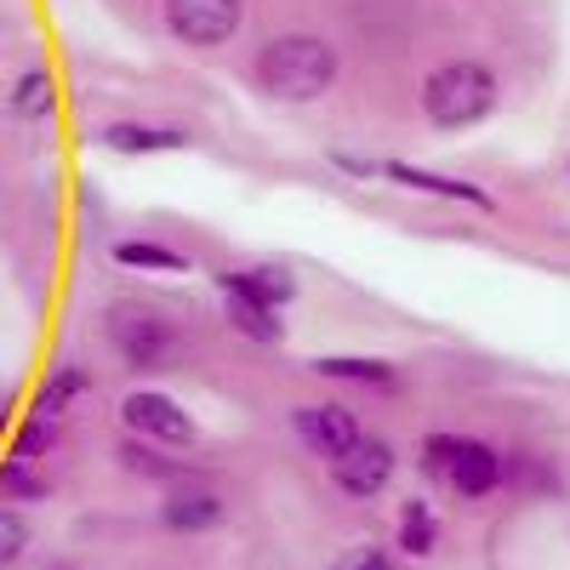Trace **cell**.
<instances>
[{"label": "cell", "mask_w": 570, "mask_h": 570, "mask_svg": "<svg viewBox=\"0 0 570 570\" xmlns=\"http://www.w3.org/2000/svg\"><path fill=\"white\" fill-rule=\"evenodd\" d=\"M252 80L274 104H314L331 91V80H337V52H331L320 35H274L257 52Z\"/></svg>", "instance_id": "obj_1"}, {"label": "cell", "mask_w": 570, "mask_h": 570, "mask_svg": "<svg viewBox=\"0 0 570 570\" xmlns=\"http://www.w3.org/2000/svg\"><path fill=\"white\" fill-rule=\"evenodd\" d=\"M497 69L480 63V58H456V63H440L434 75L422 80V115L434 131H468V126H485L497 115Z\"/></svg>", "instance_id": "obj_2"}, {"label": "cell", "mask_w": 570, "mask_h": 570, "mask_svg": "<svg viewBox=\"0 0 570 570\" xmlns=\"http://www.w3.org/2000/svg\"><path fill=\"white\" fill-rule=\"evenodd\" d=\"M422 468L440 473V480L468 502H485L508 480V456L485 440H468V434H428L422 440Z\"/></svg>", "instance_id": "obj_3"}, {"label": "cell", "mask_w": 570, "mask_h": 570, "mask_svg": "<svg viewBox=\"0 0 570 570\" xmlns=\"http://www.w3.org/2000/svg\"><path fill=\"white\" fill-rule=\"evenodd\" d=\"M109 343L120 348V360L131 371H166L171 354H177V331L166 314L155 308H137V303H120L109 314Z\"/></svg>", "instance_id": "obj_4"}, {"label": "cell", "mask_w": 570, "mask_h": 570, "mask_svg": "<svg viewBox=\"0 0 570 570\" xmlns=\"http://www.w3.org/2000/svg\"><path fill=\"white\" fill-rule=\"evenodd\" d=\"M120 416H126V428H131V440H142V445H166V451H188L200 440V428H195V416H188L171 394H155V389H137V394H126L120 400Z\"/></svg>", "instance_id": "obj_5"}, {"label": "cell", "mask_w": 570, "mask_h": 570, "mask_svg": "<svg viewBox=\"0 0 570 570\" xmlns=\"http://www.w3.org/2000/svg\"><path fill=\"white\" fill-rule=\"evenodd\" d=\"M240 18H246V0H166V29L183 46H195V52L228 46Z\"/></svg>", "instance_id": "obj_6"}, {"label": "cell", "mask_w": 570, "mask_h": 570, "mask_svg": "<svg viewBox=\"0 0 570 570\" xmlns=\"http://www.w3.org/2000/svg\"><path fill=\"white\" fill-rule=\"evenodd\" d=\"M292 428L303 434V445H308L314 456H325V462H343V456L365 440V422H360L348 405H337V400L297 405V411H292Z\"/></svg>", "instance_id": "obj_7"}, {"label": "cell", "mask_w": 570, "mask_h": 570, "mask_svg": "<svg viewBox=\"0 0 570 570\" xmlns=\"http://www.w3.org/2000/svg\"><path fill=\"white\" fill-rule=\"evenodd\" d=\"M394 468H400V451H394L389 440L365 434L343 462H331V480H337V491H343V497L371 502V497H383V491L394 485Z\"/></svg>", "instance_id": "obj_8"}, {"label": "cell", "mask_w": 570, "mask_h": 570, "mask_svg": "<svg viewBox=\"0 0 570 570\" xmlns=\"http://www.w3.org/2000/svg\"><path fill=\"white\" fill-rule=\"evenodd\" d=\"M217 292H234V297H252V303H263V308H285L297 297V279L285 274L279 263H257V268H223L217 274Z\"/></svg>", "instance_id": "obj_9"}, {"label": "cell", "mask_w": 570, "mask_h": 570, "mask_svg": "<svg viewBox=\"0 0 570 570\" xmlns=\"http://www.w3.org/2000/svg\"><path fill=\"white\" fill-rule=\"evenodd\" d=\"M383 177L416 188V195H440V200H456V206H480V212H491V195H485L480 183H462V177L428 171V166H411V160H383Z\"/></svg>", "instance_id": "obj_10"}, {"label": "cell", "mask_w": 570, "mask_h": 570, "mask_svg": "<svg viewBox=\"0 0 570 570\" xmlns=\"http://www.w3.org/2000/svg\"><path fill=\"white\" fill-rule=\"evenodd\" d=\"M223 497L206 491V485H188V491H171L160 519H166V531H183V537H200V531H217L223 525Z\"/></svg>", "instance_id": "obj_11"}, {"label": "cell", "mask_w": 570, "mask_h": 570, "mask_svg": "<svg viewBox=\"0 0 570 570\" xmlns=\"http://www.w3.org/2000/svg\"><path fill=\"white\" fill-rule=\"evenodd\" d=\"M98 142L104 149H115V155H171V149H183V131L177 126H149V120H109L104 131H98Z\"/></svg>", "instance_id": "obj_12"}, {"label": "cell", "mask_w": 570, "mask_h": 570, "mask_svg": "<svg viewBox=\"0 0 570 570\" xmlns=\"http://www.w3.org/2000/svg\"><path fill=\"white\" fill-rule=\"evenodd\" d=\"M223 314H228V325L240 331V337H252V343H263V348L285 343V320H279L274 308L252 303V297H234V292H223Z\"/></svg>", "instance_id": "obj_13"}, {"label": "cell", "mask_w": 570, "mask_h": 570, "mask_svg": "<svg viewBox=\"0 0 570 570\" xmlns=\"http://www.w3.org/2000/svg\"><path fill=\"white\" fill-rule=\"evenodd\" d=\"M91 389V371L86 365H58L52 376H46V383H40V394H35V411L29 416H46V422H58L80 394Z\"/></svg>", "instance_id": "obj_14"}, {"label": "cell", "mask_w": 570, "mask_h": 570, "mask_svg": "<svg viewBox=\"0 0 570 570\" xmlns=\"http://www.w3.org/2000/svg\"><path fill=\"white\" fill-rule=\"evenodd\" d=\"M320 376H337V383H360V389H394L400 371L389 360H365V354H325L314 360Z\"/></svg>", "instance_id": "obj_15"}, {"label": "cell", "mask_w": 570, "mask_h": 570, "mask_svg": "<svg viewBox=\"0 0 570 570\" xmlns=\"http://www.w3.org/2000/svg\"><path fill=\"white\" fill-rule=\"evenodd\" d=\"M115 263L137 274H188V257L160 240H115Z\"/></svg>", "instance_id": "obj_16"}, {"label": "cell", "mask_w": 570, "mask_h": 570, "mask_svg": "<svg viewBox=\"0 0 570 570\" xmlns=\"http://www.w3.org/2000/svg\"><path fill=\"white\" fill-rule=\"evenodd\" d=\"M58 109V80L52 69H23L18 86H12V115L18 120H46Z\"/></svg>", "instance_id": "obj_17"}, {"label": "cell", "mask_w": 570, "mask_h": 570, "mask_svg": "<svg viewBox=\"0 0 570 570\" xmlns=\"http://www.w3.org/2000/svg\"><path fill=\"white\" fill-rule=\"evenodd\" d=\"M394 548H405L411 559H428L440 548V519L428 502H405L400 508V531H394Z\"/></svg>", "instance_id": "obj_18"}, {"label": "cell", "mask_w": 570, "mask_h": 570, "mask_svg": "<svg viewBox=\"0 0 570 570\" xmlns=\"http://www.w3.org/2000/svg\"><path fill=\"white\" fill-rule=\"evenodd\" d=\"M0 497H12V502H46V497H52V485L40 480L35 462L7 456V462H0Z\"/></svg>", "instance_id": "obj_19"}, {"label": "cell", "mask_w": 570, "mask_h": 570, "mask_svg": "<svg viewBox=\"0 0 570 570\" xmlns=\"http://www.w3.org/2000/svg\"><path fill=\"white\" fill-rule=\"evenodd\" d=\"M52 445H58V422H46V416H29L18 434H12V456L18 462H40Z\"/></svg>", "instance_id": "obj_20"}, {"label": "cell", "mask_w": 570, "mask_h": 570, "mask_svg": "<svg viewBox=\"0 0 570 570\" xmlns=\"http://www.w3.org/2000/svg\"><path fill=\"white\" fill-rule=\"evenodd\" d=\"M23 548H29V525H23V513L0 502V570L18 564V559H23Z\"/></svg>", "instance_id": "obj_21"}, {"label": "cell", "mask_w": 570, "mask_h": 570, "mask_svg": "<svg viewBox=\"0 0 570 570\" xmlns=\"http://www.w3.org/2000/svg\"><path fill=\"white\" fill-rule=\"evenodd\" d=\"M120 462H126V468H137V473H149V480H177V473H183L177 462H160L142 440H126V445H120Z\"/></svg>", "instance_id": "obj_22"}, {"label": "cell", "mask_w": 570, "mask_h": 570, "mask_svg": "<svg viewBox=\"0 0 570 570\" xmlns=\"http://www.w3.org/2000/svg\"><path fill=\"white\" fill-rule=\"evenodd\" d=\"M331 166L348 171V177H383V160H365V155H348V149H331Z\"/></svg>", "instance_id": "obj_23"}, {"label": "cell", "mask_w": 570, "mask_h": 570, "mask_svg": "<svg viewBox=\"0 0 570 570\" xmlns=\"http://www.w3.org/2000/svg\"><path fill=\"white\" fill-rule=\"evenodd\" d=\"M337 570H400V564H394L383 548H360V553H348Z\"/></svg>", "instance_id": "obj_24"}, {"label": "cell", "mask_w": 570, "mask_h": 570, "mask_svg": "<svg viewBox=\"0 0 570 570\" xmlns=\"http://www.w3.org/2000/svg\"><path fill=\"white\" fill-rule=\"evenodd\" d=\"M52 570H69V564H52Z\"/></svg>", "instance_id": "obj_25"}, {"label": "cell", "mask_w": 570, "mask_h": 570, "mask_svg": "<svg viewBox=\"0 0 570 570\" xmlns=\"http://www.w3.org/2000/svg\"><path fill=\"white\" fill-rule=\"evenodd\" d=\"M564 171H570V160H564Z\"/></svg>", "instance_id": "obj_26"}]
</instances>
